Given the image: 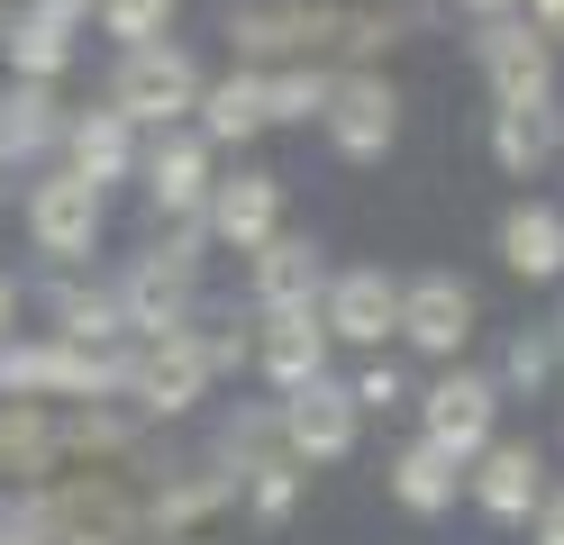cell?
<instances>
[{
  "mask_svg": "<svg viewBox=\"0 0 564 545\" xmlns=\"http://www.w3.org/2000/svg\"><path fill=\"white\" fill-rule=\"evenodd\" d=\"M455 10H474V19H519V0H455Z\"/></svg>",
  "mask_w": 564,
  "mask_h": 545,
  "instance_id": "cell-34",
  "label": "cell"
},
{
  "mask_svg": "<svg viewBox=\"0 0 564 545\" xmlns=\"http://www.w3.org/2000/svg\"><path fill=\"white\" fill-rule=\"evenodd\" d=\"M528 527H538V545H564V491H538V509H528Z\"/></svg>",
  "mask_w": 564,
  "mask_h": 545,
  "instance_id": "cell-30",
  "label": "cell"
},
{
  "mask_svg": "<svg viewBox=\"0 0 564 545\" xmlns=\"http://www.w3.org/2000/svg\"><path fill=\"white\" fill-rule=\"evenodd\" d=\"M200 137L209 145H246L264 137V73H228V83H200Z\"/></svg>",
  "mask_w": 564,
  "mask_h": 545,
  "instance_id": "cell-22",
  "label": "cell"
},
{
  "mask_svg": "<svg viewBox=\"0 0 564 545\" xmlns=\"http://www.w3.org/2000/svg\"><path fill=\"white\" fill-rule=\"evenodd\" d=\"M465 491H474L482 519L519 527L528 509H538V491H546V455L528 446V436H491V446L474 455V472H465Z\"/></svg>",
  "mask_w": 564,
  "mask_h": 545,
  "instance_id": "cell-11",
  "label": "cell"
},
{
  "mask_svg": "<svg viewBox=\"0 0 564 545\" xmlns=\"http://www.w3.org/2000/svg\"><path fill=\"white\" fill-rule=\"evenodd\" d=\"M328 83H337V73H319V64L264 73V128H310V119L328 109Z\"/></svg>",
  "mask_w": 564,
  "mask_h": 545,
  "instance_id": "cell-25",
  "label": "cell"
},
{
  "mask_svg": "<svg viewBox=\"0 0 564 545\" xmlns=\"http://www.w3.org/2000/svg\"><path fill=\"white\" fill-rule=\"evenodd\" d=\"M519 19L546 36V46H564V0H519Z\"/></svg>",
  "mask_w": 564,
  "mask_h": 545,
  "instance_id": "cell-31",
  "label": "cell"
},
{
  "mask_svg": "<svg viewBox=\"0 0 564 545\" xmlns=\"http://www.w3.org/2000/svg\"><path fill=\"white\" fill-rule=\"evenodd\" d=\"M192 100H200V73H192L183 46H128L119 73H110V109L128 128H183Z\"/></svg>",
  "mask_w": 564,
  "mask_h": 545,
  "instance_id": "cell-3",
  "label": "cell"
},
{
  "mask_svg": "<svg viewBox=\"0 0 564 545\" xmlns=\"http://www.w3.org/2000/svg\"><path fill=\"white\" fill-rule=\"evenodd\" d=\"M100 228H110V192H91V182L46 173L37 192H28V237H37V254H55V264H83L100 246Z\"/></svg>",
  "mask_w": 564,
  "mask_h": 545,
  "instance_id": "cell-9",
  "label": "cell"
},
{
  "mask_svg": "<svg viewBox=\"0 0 564 545\" xmlns=\"http://www.w3.org/2000/svg\"><path fill=\"white\" fill-rule=\"evenodd\" d=\"M319 128H328V145H337L346 164H382L401 145V91L382 83V73H337Z\"/></svg>",
  "mask_w": 564,
  "mask_h": 545,
  "instance_id": "cell-7",
  "label": "cell"
},
{
  "mask_svg": "<svg viewBox=\"0 0 564 545\" xmlns=\"http://www.w3.org/2000/svg\"><path fill=\"white\" fill-rule=\"evenodd\" d=\"M55 145H64V173L91 182V192H110V182L137 173V128L119 119L110 100H100V109H64V137Z\"/></svg>",
  "mask_w": 564,
  "mask_h": 545,
  "instance_id": "cell-14",
  "label": "cell"
},
{
  "mask_svg": "<svg viewBox=\"0 0 564 545\" xmlns=\"http://www.w3.org/2000/svg\"><path fill=\"white\" fill-rule=\"evenodd\" d=\"M209 137L200 128H155V145H147V209L155 218H200V200H209Z\"/></svg>",
  "mask_w": 564,
  "mask_h": 545,
  "instance_id": "cell-13",
  "label": "cell"
},
{
  "mask_svg": "<svg viewBox=\"0 0 564 545\" xmlns=\"http://www.w3.org/2000/svg\"><path fill=\"white\" fill-rule=\"evenodd\" d=\"M382 482H392V500L410 519H437V509H455V491H465V464H446L437 446H401L382 464Z\"/></svg>",
  "mask_w": 564,
  "mask_h": 545,
  "instance_id": "cell-21",
  "label": "cell"
},
{
  "mask_svg": "<svg viewBox=\"0 0 564 545\" xmlns=\"http://www.w3.org/2000/svg\"><path fill=\"white\" fill-rule=\"evenodd\" d=\"M474 64H482V83H491V109H546L555 100V46L528 19H482Z\"/></svg>",
  "mask_w": 564,
  "mask_h": 545,
  "instance_id": "cell-5",
  "label": "cell"
},
{
  "mask_svg": "<svg viewBox=\"0 0 564 545\" xmlns=\"http://www.w3.org/2000/svg\"><path fill=\"white\" fill-rule=\"evenodd\" d=\"M346 400H356V410H401V400H410V382L392 373V363H365V373L346 382Z\"/></svg>",
  "mask_w": 564,
  "mask_h": 545,
  "instance_id": "cell-28",
  "label": "cell"
},
{
  "mask_svg": "<svg viewBox=\"0 0 564 545\" xmlns=\"http://www.w3.org/2000/svg\"><path fill=\"white\" fill-rule=\"evenodd\" d=\"M228 46L237 55H319V46H346V55H373L392 46V19H365V10H301V0H264V10H228Z\"/></svg>",
  "mask_w": 564,
  "mask_h": 545,
  "instance_id": "cell-1",
  "label": "cell"
},
{
  "mask_svg": "<svg viewBox=\"0 0 564 545\" xmlns=\"http://www.w3.org/2000/svg\"><path fill=\"white\" fill-rule=\"evenodd\" d=\"M301 472L310 464H292V455H264V464H246V509H256L264 527H282L301 509Z\"/></svg>",
  "mask_w": 564,
  "mask_h": 545,
  "instance_id": "cell-27",
  "label": "cell"
},
{
  "mask_svg": "<svg viewBox=\"0 0 564 545\" xmlns=\"http://www.w3.org/2000/svg\"><path fill=\"white\" fill-rule=\"evenodd\" d=\"M200 218H209V237L219 246H237V254H256L264 237H282V173H219L209 182V200H200Z\"/></svg>",
  "mask_w": 564,
  "mask_h": 545,
  "instance_id": "cell-12",
  "label": "cell"
},
{
  "mask_svg": "<svg viewBox=\"0 0 564 545\" xmlns=\"http://www.w3.org/2000/svg\"><path fill=\"white\" fill-rule=\"evenodd\" d=\"M64 137V109L46 83H10L0 91V164H19V155H46V145Z\"/></svg>",
  "mask_w": 564,
  "mask_h": 545,
  "instance_id": "cell-23",
  "label": "cell"
},
{
  "mask_svg": "<svg viewBox=\"0 0 564 545\" xmlns=\"http://www.w3.org/2000/svg\"><path fill=\"white\" fill-rule=\"evenodd\" d=\"M200 391H209V355H200V337H192V327H164V337H137L119 400H137L147 418H183Z\"/></svg>",
  "mask_w": 564,
  "mask_h": 545,
  "instance_id": "cell-4",
  "label": "cell"
},
{
  "mask_svg": "<svg viewBox=\"0 0 564 545\" xmlns=\"http://www.w3.org/2000/svg\"><path fill=\"white\" fill-rule=\"evenodd\" d=\"M474 282H455V273H419V282H401V337L419 346V355H437V363H455L474 346Z\"/></svg>",
  "mask_w": 564,
  "mask_h": 545,
  "instance_id": "cell-10",
  "label": "cell"
},
{
  "mask_svg": "<svg viewBox=\"0 0 564 545\" xmlns=\"http://www.w3.org/2000/svg\"><path fill=\"white\" fill-rule=\"evenodd\" d=\"M0 337H19V282L0 273Z\"/></svg>",
  "mask_w": 564,
  "mask_h": 545,
  "instance_id": "cell-32",
  "label": "cell"
},
{
  "mask_svg": "<svg viewBox=\"0 0 564 545\" xmlns=\"http://www.w3.org/2000/svg\"><path fill=\"white\" fill-rule=\"evenodd\" d=\"M91 10H100V36H119V55H128V46H164L183 0H91Z\"/></svg>",
  "mask_w": 564,
  "mask_h": 545,
  "instance_id": "cell-26",
  "label": "cell"
},
{
  "mask_svg": "<svg viewBox=\"0 0 564 545\" xmlns=\"http://www.w3.org/2000/svg\"><path fill=\"white\" fill-rule=\"evenodd\" d=\"M546 363H555V346H546V337H538V346L519 337V346H510V382H528V391H538V382H546Z\"/></svg>",
  "mask_w": 564,
  "mask_h": 545,
  "instance_id": "cell-29",
  "label": "cell"
},
{
  "mask_svg": "<svg viewBox=\"0 0 564 545\" xmlns=\"http://www.w3.org/2000/svg\"><path fill=\"white\" fill-rule=\"evenodd\" d=\"M128 355L110 337H46V400L64 410H91V400H119Z\"/></svg>",
  "mask_w": 564,
  "mask_h": 545,
  "instance_id": "cell-16",
  "label": "cell"
},
{
  "mask_svg": "<svg viewBox=\"0 0 564 545\" xmlns=\"http://www.w3.org/2000/svg\"><path fill=\"white\" fill-rule=\"evenodd\" d=\"M28 10H46V19H74V28H83V19H91V0H28Z\"/></svg>",
  "mask_w": 564,
  "mask_h": 545,
  "instance_id": "cell-33",
  "label": "cell"
},
{
  "mask_svg": "<svg viewBox=\"0 0 564 545\" xmlns=\"http://www.w3.org/2000/svg\"><path fill=\"white\" fill-rule=\"evenodd\" d=\"M555 155V109H491V164L510 182H528Z\"/></svg>",
  "mask_w": 564,
  "mask_h": 545,
  "instance_id": "cell-24",
  "label": "cell"
},
{
  "mask_svg": "<svg viewBox=\"0 0 564 545\" xmlns=\"http://www.w3.org/2000/svg\"><path fill=\"white\" fill-rule=\"evenodd\" d=\"M319 327H328V346H365V355H382L401 337V282L382 273V264H346V273H328V291H319Z\"/></svg>",
  "mask_w": 564,
  "mask_h": 545,
  "instance_id": "cell-8",
  "label": "cell"
},
{
  "mask_svg": "<svg viewBox=\"0 0 564 545\" xmlns=\"http://www.w3.org/2000/svg\"><path fill=\"white\" fill-rule=\"evenodd\" d=\"M119 327H137V337L192 327V254H147V264L119 282Z\"/></svg>",
  "mask_w": 564,
  "mask_h": 545,
  "instance_id": "cell-15",
  "label": "cell"
},
{
  "mask_svg": "<svg viewBox=\"0 0 564 545\" xmlns=\"http://www.w3.org/2000/svg\"><path fill=\"white\" fill-rule=\"evenodd\" d=\"M256 363H264L273 391L319 382V373H328V327H319V309H273L264 337H256Z\"/></svg>",
  "mask_w": 564,
  "mask_h": 545,
  "instance_id": "cell-18",
  "label": "cell"
},
{
  "mask_svg": "<svg viewBox=\"0 0 564 545\" xmlns=\"http://www.w3.org/2000/svg\"><path fill=\"white\" fill-rule=\"evenodd\" d=\"M555 155H564V119H555Z\"/></svg>",
  "mask_w": 564,
  "mask_h": 545,
  "instance_id": "cell-35",
  "label": "cell"
},
{
  "mask_svg": "<svg viewBox=\"0 0 564 545\" xmlns=\"http://www.w3.org/2000/svg\"><path fill=\"white\" fill-rule=\"evenodd\" d=\"M356 427H365V410L328 373L301 382V391H282V410H273V436H282L292 464H346V455H356Z\"/></svg>",
  "mask_w": 564,
  "mask_h": 545,
  "instance_id": "cell-6",
  "label": "cell"
},
{
  "mask_svg": "<svg viewBox=\"0 0 564 545\" xmlns=\"http://www.w3.org/2000/svg\"><path fill=\"white\" fill-rule=\"evenodd\" d=\"M319 291H328V254L310 246V237H264L256 246V309H319Z\"/></svg>",
  "mask_w": 564,
  "mask_h": 545,
  "instance_id": "cell-17",
  "label": "cell"
},
{
  "mask_svg": "<svg viewBox=\"0 0 564 545\" xmlns=\"http://www.w3.org/2000/svg\"><path fill=\"white\" fill-rule=\"evenodd\" d=\"M0 19H10V10H0Z\"/></svg>",
  "mask_w": 564,
  "mask_h": 545,
  "instance_id": "cell-36",
  "label": "cell"
},
{
  "mask_svg": "<svg viewBox=\"0 0 564 545\" xmlns=\"http://www.w3.org/2000/svg\"><path fill=\"white\" fill-rule=\"evenodd\" d=\"M491 427H501V382L491 373H437L429 391H419V446H437L446 464H474L491 446Z\"/></svg>",
  "mask_w": 564,
  "mask_h": 545,
  "instance_id": "cell-2",
  "label": "cell"
},
{
  "mask_svg": "<svg viewBox=\"0 0 564 545\" xmlns=\"http://www.w3.org/2000/svg\"><path fill=\"white\" fill-rule=\"evenodd\" d=\"M0 46H10V83H55L74 64V19L19 10V19H0Z\"/></svg>",
  "mask_w": 564,
  "mask_h": 545,
  "instance_id": "cell-20",
  "label": "cell"
},
{
  "mask_svg": "<svg viewBox=\"0 0 564 545\" xmlns=\"http://www.w3.org/2000/svg\"><path fill=\"white\" fill-rule=\"evenodd\" d=\"M501 264H510L519 282H555V273H564V209L519 200V209L501 218Z\"/></svg>",
  "mask_w": 564,
  "mask_h": 545,
  "instance_id": "cell-19",
  "label": "cell"
}]
</instances>
